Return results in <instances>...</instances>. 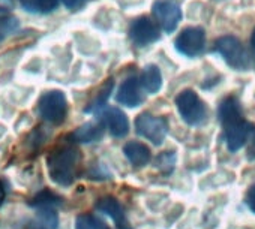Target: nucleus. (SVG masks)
Masks as SVG:
<instances>
[{
  "mask_svg": "<svg viewBox=\"0 0 255 229\" xmlns=\"http://www.w3.org/2000/svg\"><path fill=\"white\" fill-rule=\"evenodd\" d=\"M113 85H114L113 79H108V81L104 84V87L101 88V91L98 93V96L95 97V100H93V102H90V105L86 108V111H87V112H93V111H96V109L102 108V106L105 105V102H107V99H108V96H110L111 90H113Z\"/></svg>",
  "mask_w": 255,
  "mask_h": 229,
  "instance_id": "20",
  "label": "nucleus"
},
{
  "mask_svg": "<svg viewBox=\"0 0 255 229\" xmlns=\"http://www.w3.org/2000/svg\"><path fill=\"white\" fill-rule=\"evenodd\" d=\"M218 117H219V122L222 125V128L231 125V123H236V122H240L243 120V114H242V108H240V103L236 97H227L221 102L219 105V111H218Z\"/></svg>",
  "mask_w": 255,
  "mask_h": 229,
  "instance_id": "12",
  "label": "nucleus"
},
{
  "mask_svg": "<svg viewBox=\"0 0 255 229\" xmlns=\"http://www.w3.org/2000/svg\"><path fill=\"white\" fill-rule=\"evenodd\" d=\"M104 137V125L101 122H90L80 126L72 135V141L80 144H92Z\"/></svg>",
  "mask_w": 255,
  "mask_h": 229,
  "instance_id": "15",
  "label": "nucleus"
},
{
  "mask_svg": "<svg viewBox=\"0 0 255 229\" xmlns=\"http://www.w3.org/2000/svg\"><path fill=\"white\" fill-rule=\"evenodd\" d=\"M206 45V33L201 27H186L176 39V50L188 57H197Z\"/></svg>",
  "mask_w": 255,
  "mask_h": 229,
  "instance_id": "6",
  "label": "nucleus"
},
{
  "mask_svg": "<svg viewBox=\"0 0 255 229\" xmlns=\"http://www.w3.org/2000/svg\"><path fill=\"white\" fill-rule=\"evenodd\" d=\"M65 2V5L69 8V9H77V8H80L81 5H84L87 0H63Z\"/></svg>",
  "mask_w": 255,
  "mask_h": 229,
  "instance_id": "24",
  "label": "nucleus"
},
{
  "mask_svg": "<svg viewBox=\"0 0 255 229\" xmlns=\"http://www.w3.org/2000/svg\"><path fill=\"white\" fill-rule=\"evenodd\" d=\"M75 229H108L107 223L96 216L81 214L75 220Z\"/></svg>",
  "mask_w": 255,
  "mask_h": 229,
  "instance_id": "19",
  "label": "nucleus"
},
{
  "mask_svg": "<svg viewBox=\"0 0 255 229\" xmlns=\"http://www.w3.org/2000/svg\"><path fill=\"white\" fill-rule=\"evenodd\" d=\"M38 112L45 122L60 125L68 112V102L65 94L59 90H53L42 94L38 102Z\"/></svg>",
  "mask_w": 255,
  "mask_h": 229,
  "instance_id": "3",
  "label": "nucleus"
},
{
  "mask_svg": "<svg viewBox=\"0 0 255 229\" xmlns=\"http://www.w3.org/2000/svg\"><path fill=\"white\" fill-rule=\"evenodd\" d=\"M123 153H125L126 159L129 160L131 165L135 168H141V166L147 165L150 162V157H152L149 147H146L144 144L137 143V141H131V143L125 144Z\"/></svg>",
  "mask_w": 255,
  "mask_h": 229,
  "instance_id": "14",
  "label": "nucleus"
},
{
  "mask_svg": "<svg viewBox=\"0 0 255 229\" xmlns=\"http://www.w3.org/2000/svg\"><path fill=\"white\" fill-rule=\"evenodd\" d=\"M104 122L110 131V134L116 138H123L129 132V122L119 108H110L104 114Z\"/></svg>",
  "mask_w": 255,
  "mask_h": 229,
  "instance_id": "11",
  "label": "nucleus"
},
{
  "mask_svg": "<svg viewBox=\"0 0 255 229\" xmlns=\"http://www.w3.org/2000/svg\"><path fill=\"white\" fill-rule=\"evenodd\" d=\"M129 36L135 45L146 47L159 39V32H158V27L153 24V21H150L146 17H140L131 24Z\"/></svg>",
  "mask_w": 255,
  "mask_h": 229,
  "instance_id": "8",
  "label": "nucleus"
},
{
  "mask_svg": "<svg viewBox=\"0 0 255 229\" xmlns=\"http://www.w3.org/2000/svg\"><path fill=\"white\" fill-rule=\"evenodd\" d=\"M153 15L164 29V32L171 33L176 30L182 20V11L180 6L174 2V0H158L152 6Z\"/></svg>",
  "mask_w": 255,
  "mask_h": 229,
  "instance_id": "7",
  "label": "nucleus"
},
{
  "mask_svg": "<svg viewBox=\"0 0 255 229\" xmlns=\"http://www.w3.org/2000/svg\"><path fill=\"white\" fill-rule=\"evenodd\" d=\"M135 129L137 134L147 141H150L155 146H161L162 141L167 137V122L161 117H155L152 114H141L135 120Z\"/></svg>",
  "mask_w": 255,
  "mask_h": 229,
  "instance_id": "5",
  "label": "nucleus"
},
{
  "mask_svg": "<svg viewBox=\"0 0 255 229\" xmlns=\"http://www.w3.org/2000/svg\"><path fill=\"white\" fill-rule=\"evenodd\" d=\"M21 5L29 12L48 14L57 8L59 0H21Z\"/></svg>",
  "mask_w": 255,
  "mask_h": 229,
  "instance_id": "17",
  "label": "nucleus"
},
{
  "mask_svg": "<svg viewBox=\"0 0 255 229\" xmlns=\"http://www.w3.org/2000/svg\"><path fill=\"white\" fill-rule=\"evenodd\" d=\"M18 27V21L14 17H2L0 18V39L11 35Z\"/></svg>",
  "mask_w": 255,
  "mask_h": 229,
  "instance_id": "21",
  "label": "nucleus"
},
{
  "mask_svg": "<svg viewBox=\"0 0 255 229\" xmlns=\"http://www.w3.org/2000/svg\"><path fill=\"white\" fill-rule=\"evenodd\" d=\"M251 131H252V126L245 120H240V122H236V123L225 126L224 128V138H225L227 149L230 152L240 150L246 144Z\"/></svg>",
  "mask_w": 255,
  "mask_h": 229,
  "instance_id": "9",
  "label": "nucleus"
},
{
  "mask_svg": "<svg viewBox=\"0 0 255 229\" xmlns=\"http://www.w3.org/2000/svg\"><path fill=\"white\" fill-rule=\"evenodd\" d=\"M80 153L72 147L54 150L47 159V168L51 180L59 186H69L75 180Z\"/></svg>",
  "mask_w": 255,
  "mask_h": 229,
  "instance_id": "1",
  "label": "nucleus"
},
{
  "mask_svg": "<svg viewBox=\"0 0 255 229\" xmlns=\"http://www.w3.org/2000/svg\"><path fill=\"white\" fill-rule=\"evenodd\" d=\"M158 166L162 169V171H171L173 169V166H174V154L171 153H165V154H162L159 159H158Z\"/></svg>",
  "mask_w": 255,
  "mask_h": 229,
  "instance_id": "22",
  "label": "nucleus"
},
{
  "mask_svg": "<svg viewBox=\"0 0 255 229\" xmlns=\"http://www.w3.org/2000/svg\"><path fill=\"white\" fill-rule=\"evenodd\" d=\"M249 153H251V157H252V156L255 157V135H254V138H252V146H251Z\"/></svg>",
  "mask_w": 255,
  "mask_h": 229,
  "instance_id": "26",
  "label": "nucleus"
},
{
  "mask_svg": "<svg viewBox=\"0 0 255 229\" xmlns=\"http://www.w3.org/2000/svg\"><path fill=\"white\" fill-rule=\"evenodd\" d=\"M96 210L101 211L102 214L108 216L110 219H113L119 228H123V229H128V222H126V217H125V213H123V208L122 205L119 204V201L116 198H111V196H107V198H102L98 201L96 204Z\"/></svg>",
  "mask_w": 255,
  "mask_h": 229,
  "instance_id": "13",
  "label": "nucleus"
},
{
  "mask_svg": "<svg viewBox=\"0 0 255 229\" xmlns=\"http://www.w3.org/2000/svg\"><path fill=\"white\" fill-rule=\"evenodd\" d=\"M215 50H216V53H219L224 57L227 65H230L231 68H234L237 71L248 69V66H249L248 53H246L245 47L242 45V42L236 36L219 38L215 44Z\"/></svg>",
  "mask_w": 255,
  "mask_h": 229,
  "instance_id": "4",
  "label": "nucleus"
},
{
  "mask_svg": "<svg viewBox=\"0 0 255 229\" xmlns=\"http://www.w3.org/2000/svg\"><path fill=\"white\" fill-rule=\"evenodd\" d=\"M5 196H6V190H5V186H3V183L0 181V205L3 204V201H5Z\"/></svg>",
  "mask_w": 255,
  "mask_h": 229,
  "instance_id": "25",
  "label": "nucleus"
},
{
  "mask_svg": "<svg viewBox=\"0 0 255 229\" xmlns=\"http://www.w3.org/2000/svg\"><path fill=\"white\" fill-rule=\"evenodd\" d=\"M141 85L150 94L159 91V88L162 85V75H161V71L158 66L149 65L144 68L143 75H141Z\"/></svg>",
  "mask_w": 255,
  "mask_h": 229,
  "instance_id": "16",
  "label": "nucleus"
},
{
  "mask_svg": "<svg viewBox=\"0 0 255 229\" xmlns=\"http://www.w3.org/2000/svg\"><path fill=\"white\" fill-rule=\"evenodd\" d=\"M251 42H252V47L255 48V29H254V32H252V38H251Z\"/></svg>",
  "mask_w": 255,
  "mask_h": 229,
  "instance_id": "27",
  "label": "nucleus"
},
{
  "mask_svg": "<svg viewBox=\"0 0 255 229\" xmlns=\"http://www.w3.org/2000/svg\"><path fill=\"white\" fill-rule=\"evenodd\" d=\"M30 205L35 207V208H56L59 205H62V198L57 196L56 193L50 192V190H42L39 192L32 201H30Z\"/></svg>",
  "mask_w": 255,
  "mask_h": 229,
  "instance_id": "18",
  "label": "nucleus"
},
{
  "mask_svg": "<svg viewBox=\"0 0 255 229\" xmlns=\"http://www.w3.org/2000/svg\"><path fill=\"white\" fill-rule=\"evenodd\" d=\"M177 111L180 117L191 126H198L206 120L207 111L203 100L198 97V94L192 90L182 91L176 99Z\"/></svg>",
  "mask_w": 255,
  "mask_h": 229,
  "instance_id": "2",
  "label": "nucleus"
},
{
  "mask_svg": "<svg viewBox=\"0 0 255 229\" xmlns=\"http://www.w3.org/2000/svg\"><path fill=\"white\" fill-rule=\"evenodd\" d=\"M246 204H248V207L251 208V211H254L255 213V184L248 190V193H246Z\"/></svg>",
  "mask_w": 255,
  "mask_h": 229,
  "instance_id": "23",
  "label": "nucleus"
},
{
  "mask_svg": "<svg viewBox=\"0 0 255 229\" xmlns=\"http://www.w3.org/2000/svg\"><path fill=\"white\" fill-rule=\"evenodd\" d=\"M117 102L125 105V106H138L143 102V96L140 93V84L138 79L135 76H129L128 79L123 81V84L120 85L117 96H116Z\"/></svg>",
  "mask_w": 255,
  "mask_h": 229,
  "instance_id": "10",
  "label": "nucleus"
}]
</instances>
